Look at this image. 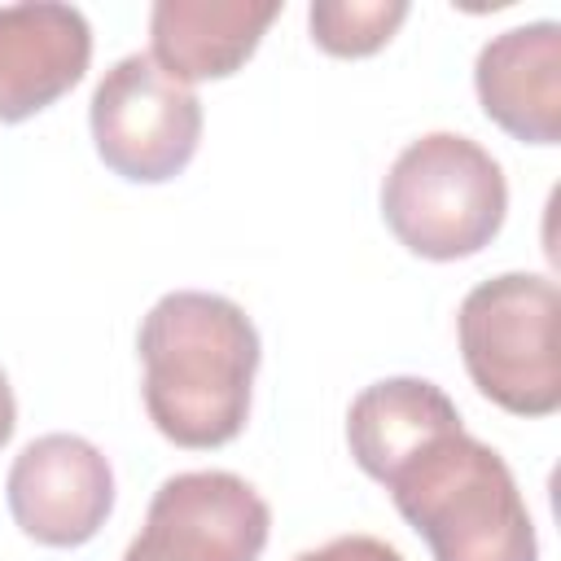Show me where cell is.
<instances>
[{
	"label": "cell",
	"instance_id": "52a82bcc",
	"mask_svg": "<svg viewBox=\"0 0 561 561\" xmlns=\"http://www.w3.org/2000/svg\"><path fill=\"white\" fill-rule=\"evenodd\" d=\"M9 513L44 548L88 543L114 508V469L79 434L31 438L9 469Z\"/></svg>",
	"mask_w": 561,
	"mask_h": 561
},
{
	"label": "cell",
	"instance_id": "7a4b0ae2",
	"mask_svg": "<svg viewBox=\"0 0 561 561\" xmlns=\"http://www.w3.org/2000/svg\"><path fill=\"white\" fill-rule=\"evenodd\" d=\"M381 486L434 561H539L535 522L513 469L465 425L421 443Z\"/></svg>",
	"mask_w": 561,
	"mask_h": 561
},
{
	"label": "cell",
	"instance_id": "7c38bea8",
	"mask_svg": "<svg viewBox=\"0 0 561 561\" xmlns=\"http://www.w3.org/2000/svg\"><path fill=\"white\" fill-rule=\"evenodd\" d=\"M408 4L399 0H320L307 9L311 39L329 57H368L390 44V35L403 26Z\"/></svg>",
	"mask_w": 561,
	"mask_h": 561
},
{
	"label": "cell",
	"instance_id": "4fadbf2b",
	"mask_svg": "<svg viewBox=\"0 0 561 561\" xmlns=\"http://www.w3.org/2000/svg\"><path fill=\"white\" fill-rule=\"evenodd\" d=\"M294 561H403V552L377 535H337L320 548L298 552Z\"/></svg>",
	"mask_w": 561,
	"mask_h": 561
},
{
	"label": "cell",
	"instance_id": "5bb4252c",
	"mask_svg": "<svg viewBox=\"0 0 561 561\" xmlns=\"http://www.w3.org/2000/svg\"><path fill=\"white\" fill-rule=\"evenodd\" d=\"M13 425H18V399H13V386L0 368V447L13 438Z\"/></svg>",
	"mask_w": 561,
	"mask_h": 561
},
{
	"label": "cell",
	"instance_id": "5b68a950",
	"mask_svg": "<svg viewBox=\"0 0 561 561\" xmlns=\"http://www.w3.org/2000/svg\"><path fill=\"white\" fill-rule=\"evenodd\" d=\"M88 118L101 162L131 184L175 180L202 140V101L145 53H131L101 75Z\"/></svg>",
	"mask_w": 561,
	"mask_h": 561
},
{
	"label": "cell",
	"instance_id": "9c48e42d",
	"mask_svg": "<svg viewBox=\"0 0 561 561\" xmlns=\"http://www.w3.org/2000/svg\"><path fill=\"white\" fill-rule=\"evenodd\" d=\"M482 114L526 145L561 140V26L526 22L482 44L473 66Z\"/></svg>",
	"mask_w": 561,
	"mask_h": 561
},
{
	"label": "cell",
	"instance_id": "3957f363",
	"mask_svg": "<svg viewBox=\"0 0 561 561\" xmlns=\"http://www.w3.org/2000/svg\"><path fill=\"white\" fill-rule=\"evenodd\" d=\"M508 180L500 162L460 131L412 140L381 180V219L403 250L451 263L469 259L504 228Z\"/></svg>",
	"mask_w": 561,
	"mask_h": 561
},
{
	"label": "cell",
	"instance_id": "30bf717a",
	"mask_svg": "<svg viewBox=\"0 0 561 561\" xmlns=\"http://www.w3.org/2000/svg\"><path fill=\"white\" fill-rule=\"evenodd\" d=\"M276 18V0H158L149 13L153 66L184 88L202 79H228L254 57Z\"/></svg>",
	"mask_w": 561,
	"mask_h": 561
},
{
	"label": "cell",
	"instance_id": "8fae6325",
	"mask_svg": "<svg viewBox=\"0 0 561 561\" xmlns=\"http://www.w3.org/2000/svg\"><path fill=\"white\" fill-rule=\"evenodd\" d=\"M460 412L443 386L425 377H386L364 386L346 408V443L355 465L381 482L399 460L443 430H456Z\"/></svg>",
	"mask_w": 561,
	"mask_h": 561
},
{
	"label": "cell",
	"instance_id": "ba28073f",
	"mask_svg": "<svg viewBox=\"0 0 561 561\" xmlns=\"http://www.w3.org/2000/svg\"><path fill=\"white\" fill-rule=\"evenodd\" d=\"M92 61V26L75 4L0 9V123H22L66 96Z\"/></svg>",
	"mask_w": 561,
	"mask_h": 561
},
{
	"label": "cell",
	"instance_id": "8992f818",
	"mask_svg": "<svg viewBox=\"0 0 561 561\" xmlns=\"http://www.w3.org/2000/svg\"><path fill=\"white\" fill-rule=\"evenodd\" d=\"M267 500L228 469L167 478L123 561H259L267 548Z\"/></svg>",
	"mask_w": 561,
	"mask_h": 561
},
{
	"label": "cell",
	"instance_id": "277c9868",
	"mask_svg": "<svg viewBox=\"0 0 561 561\" xmlns=\"http://www.w3.org/2000/svg\"><path fill=\"white\" fill-rule=\"evenodd\" d=\"M557 320L561 294L548 276L504 272L473 285L460 302L456 337L478 394L513 416H552L561 408Z\"/></svg>",
	"mask_w": 561,
	"mask_h": 561
},
{
	"label": "cell",
	"instance_id": "6da1fadb",
	"mask_svg": "<svg viewBox=\"0 0 561 561\" xmlns=\"http://www.w3.org/2000/svg\"><path fill=\"white\" fill-rule=\"evenodd\" d=\"M136 351L145 364V412L162 438L188 451L224 447L245 430L259 329L224 294L175 289L140 320Z\"/></svg>",
	"mask_w": 561,
	"mask_h": 561
}]
</instances>
